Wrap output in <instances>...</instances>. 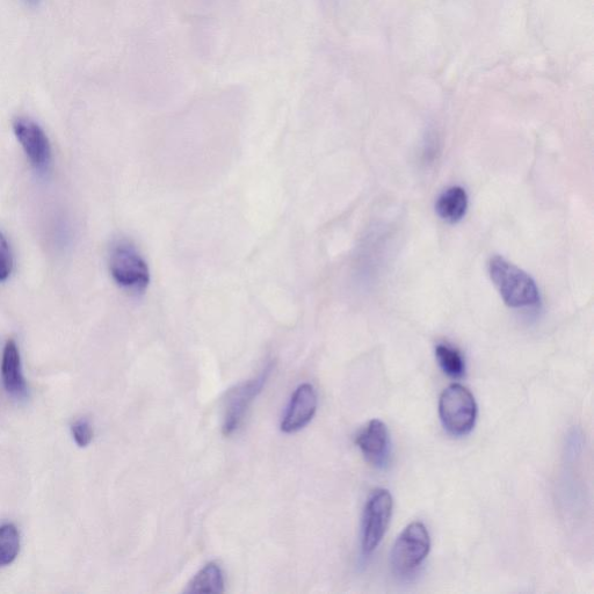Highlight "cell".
Wrapping results in <instances>:
<instances>
[{
  "instance_id": "6da1fadb",
  "label": "cell",
  "mask_w": 594,
  "mask_h": 594,
  "mask_svg": "<svg viewBox=\"0 0 594 594\" xmlns=\"http://www.w3.org/2000/svg\"><path fill=\"white\" fill-rule=\"evenodd\" d=\"M489 274L503 301L511 308L534 307L540 302L539 288L530 274L503 257H492Z\"/></svg>"
},
{
  "instance_id": "7a4b0ae2",
  "label": "cell",
  "mask_w": 594,
  "mask_h": 594,
  "mask_svg": "<svg viewBox=\"0 0 594 594\" xmlns=\"http://www.w3.org/2000/svg\"><path fill=\"white\" fill-rule=\"evenodd\" d=\"M110 270L114 281L126 292L139 295L147 291L150 284L149 266L136 246L126 239L112 246Z\"/></svg>"
},
{
  "instance_id": "3957f363",
  "label": "cell",
  "mask_w": 594,
  "mask_h": 594,
  "mask_svg": "<svg viewBox=\"0 0 594 594\" xmlns=\"http://www.w3.org/2000/svg\"><path fill=\"white\" fill-rule=\"evenodd\" d=\"M439 416L445 430L454 437L467 436L473 431L477 418V403L470 390L452 385L439 400Z\"/></svg>"
},
{
  "instance_id": "277c9868",
  "label": "cell",
  "mask_w": 594,
  "mask_h": 594,
  "mask_svg": "<svg viewBox=\"0 0 594 594\" xmlns=\"http://www.w3.org/2000/svg\"><path fill=\"white\" fill-rule=\"evenodd\" d=\"M430 550V533L423 523L416 521L398 536L390 556L391 568L397 576H410L423 564Z\"/></svg>"
},
{
  "instance_id": "5b68a950",
  "label": "cell",
  "mask_w": 594,
  "mask_h": 594,
  "mask_svg": "<svg viewBox=\"0 0 594 594\" xmlns=\"http://www.w3.org/2000/svg\"><path fill=\"white\" fill-rule=\"evenodd\" d=\"M393 510L394 499L387 489H376L369 496L362 518L361 548L364 555H371L385 538Z\"/></svg>"
},
{
  "instance_id": "8992f818",
  "label": "cell",
  "mask_w": 594,
  "mask_h": 594,
  "mask_svg": "<svg viewBox=\"0 0 594 594\" xmlns=\"http://www.w3.org/2000/svg\"><path fill=\"white\" fill-rule=\"evenodd\" d=\"M272 369L273 366L268 365L257 378L239 383V385L228 391L226 401H224L222 427L224 436H231L242 424L251 404L262 393L268 378H270Z\"/></svg>"
},
{
  "instance_id": "52a82bcc",
  "label": "cell",
  "mask_w": 594,
  "mask_h": 594,
  "mask_svg": "<svg viewBox=\"0 0 594 594\" xmlns=\"http://www.w3.org/2000/svg\"><path fill=\"white\" fill-rule=\"evenodd\" d=\"M13 129L34 168L45 171L52 159V149L43 129L28 118H18L13 123Z\"/></svg>"
},
{
  "instance_id": "ba28073f",
  "label": "cell",
  "mask_w": 594,
  "mask_h": 594,
  "mask_svg": "<svg viewBox=\"0 0 594 594\" xmlns=\"http://www.w3.org/2000/svg\"><path fill=\"white\" fill-rule=\"evenodd\" d=\"M317 394L310 383L296 388L289 402L284 418L281 422V431L287 434L299 432L313 420L317 411Z\"/></svg>"
},
{
  "instance_id": "9c48e42d",
  "label": "cell",
  "mask_w": 594,
  "mask_h": 594,
  "mask_svg": "<svg viewBox=\"0 0 594 594\" xmlns=\"http://www.w3.org/2000/svg\"><path fill=\"white\" fill-rule=\"evenodd\" d=\"M356 444L371 465L379 468L387 465L390 439L388 427L382 420H371L358 434Z\"/></svg>"
},
{
  "instance_id": "30bf717a",
  "label": "cell",
  "mask_w": 594,
  "mask_h": 594,
  "mask_svg": "<svg viewBox=\"0 0 594 594\" xmlns=\"http://www.w3.org/2000/svg\"><path fill=\"white\" fill-rule=\"evenodd\" d=\"M2 375L7 393L17 398V400H25L27 397V386L23 367H21L20 352L14 340H9L5 346Z\"/></svg>"
},
{
  "instance_id": "8fae6325",
  "label": "cell",
  "mask_w": 594,
  "mask_h": 594,
  "mask_svg": "<svg viewBox=\"0 0 594 594\" xmlns=\"http://www.w3.org/2000/svg\"><path fill=\"white\" fill-rule=\"evenodd\" d=\"M468 209V194L465 188H448L437 200L436 210L441 220L458 223L465 217Z\"/></svg>"
},
{
  "instance_id": "7c38bea8",
  "label": "cell",
  "mask_w": 594,
  "mask_h": 594,
  "mask_svg": "<svg viewBox=\"0 0 594 594\" xmlns=\"http://www.w3.org/2000/svg\"><path fill=\"white\" fill-rule=\"evenodd\" d=\"M188 593H223L224 578L219 564L214 562L206 565L197 575L194 576L188 589Z\"/></svg>"
},
{
  "instance_id": "4fadbf2b",
  "label": "cell",
  "mask_w": 594,
  "mask_h": 594,
  "mask_svg": "<svg viewBox=\"0 0 594 594\" xmlns=\"http://www.w3.org/2000/svg\"><path fill=\"white\" fill-rule=\"evenodd\" d=\"M436 357L444 373L453 379H461L466 373V362L462 354L455 347L439 344L436 347Z\"/></svg>"
},
{
  "instance_id": "5bb4252c",
  "label": "cell",
  "mask_w": 594,
  "mask_h": 594,
  "mask_svg": "<svg viewBox=\"0 0 594 594\" xmlns=\"http://www.w3.org/2000/svg\"><path fill=\"white\" fill-rule=\"evenodd\" d=\"M20 550V534L12 524L0 526V568L17 559Z\"/></svg>"
},
{
  "instance_id": "9a60e30c",
  "label": "cell",
  "mask_w": 594,
  "mask_h": 594,
  "mask_svg": "<svg viewBox=\"0 0 594 594\" xmlns=\"http://www.w3.org/2000/svg\"><path fill=\"white\" fill-rule=\"evenodd\" d=\"M71 433L79 447H88L93 440L92 426L86 419L77 420L72 424Z\"/></svg>"
},
{
  "instance_id": "2e32d148",
  "label": "cell",
  "mask_w": 594,
  "mask_h": 594,
  "mask_svg": "<svg viewBox=\"0 0 594 594\" xmlns=\"http://www.w3.org/2000/svg\"><path fill=\"white\" fill-rule=\"evenodd\" d=\"M12 272V256L9 244L3 234H0V281H5Z\"/></svg>"
},
{
  "instance_id": "e0dca14e",
  "label": "cell",
  "mask_w": 594,
  "mask_h": 594,
  "mask_svg": "<svg viewBox=\"0 0 594 594\" xmlns=\"http://www.w3.org/2000/svg\"><path fill=\"white\" fill-rule=\"evenodd\" d=\"M26 2H28V3H36V2H38V0H26Z\"/></svg>"
}]
</instances>
